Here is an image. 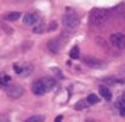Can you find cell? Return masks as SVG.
Returning a JSON list of instances; mask_svg holds the SVG:
<instances>
[{
	"label": "cell",
	"instance_id": "cell-1",
	"mask_svg": "<svg viewBox=\"0 0 125 122\" xmlns=\"http://www.w3.org/2000/svg\"><path fill=\"white\" fill-rule=\"evenodd\" d=\"M109 18V15L106 10L103 9H94L90 12V22L94 26H101L106 23Z\"/></svg>",
	"mask_w": 125,
	"mask_h": 122
},
{
	"label": "cell",
	"instance_id": "cell-2",
	"mask_svg": "<svg viewBox=\"0 0 125 122\" xmlns=\"http://www.w3.org/2000/svg\"><path fill=\"white\" fill-rule=\"evenodd\" d=\"M62 23H63V26H64L67 29L74 31V29L79 26L80 20H79V17H78L75 14H73V12H67V14H64L63 17H62Z\"/></svg>",
	"mask_w": 125,
	"mask_h": 122
},
{
	"label": "cell",
	"instance_id": "cell-3",
	"mask_svg": "<svg viewBox=\"0 0 125 122\" xmlns=\"http://www.w3.org/2000/svg\"><path fill=\"white\" fill-rule=\"evenodd\" d=\"M23 93H24V89H23L21 85H18V84L10 85V87L6 89V95H7L10 99H13V100L21 98V96L23 95Z\"/></svg>",
	"mask_w": 125,
	"mask_h": 122
},
{
	"label": "cell",
	"instance_id": "cell-4",
	"mask_svg": "<svg viewBox=\"0 0 125 122\" xmlns=\"http://www.w3.org/2000/svg\"><path fill=\"white\" fill-rule=\"evenodd\" d=\"M109 41L112 43L113 46H115L117 49H125V36L123 33H113L111 34Z\"/></svg>",
	"mask_w": 125,
	"mask_h": 122
},
{
	"label": "cell",
	"instance_id": "cell-5",
	"mask_svg": "<svg viewBox=\"0 0 125 122\" xmlns=\"http://www.w3.org/2000/svg\"><path fill=\"white\" fill-rule=\"evenodd\" d=\"M83 62L91 68H103L106 66L103 61H101L96 57H92V56H85L83 59Z\"/></svg>",
	"mask_w": 125,
	"mask_h": 122
},
{
	"label": "cell",
	"instance_id": "cell-6",
	"mask_svg": "<svg viewBox=\"0 0 125 122\" xmlns=\"http://www.w3.org/2000/svg\"><path fill=\"white\" fill-rule=\"evenodd\" d=\"M38 21H39V16H38L37 14H27V15L24 16V18H23V22H24L26 25H28V26H33V25H35Z\"/></svg>",
	"mask_w": 125,
	"mask_h": 122
},
{
	"label": "cell",
	"instance_id": "cell-7",
	"mask_svg": "<svg viewBox=\"0 0 125 122\" xmlns=\"http://www.w3.org/2000/svg\"><path fill=\"white\" fill-rule=\"evenodd\" d=\"M33 93L35 94V95H42V94H45L46 93V89H45V87H44V84H42V81H38L35 82L34 84H33Z\"/></svg>",
	"mask_w": 125,
	"mask_h": 122
},
{
	"label": "cell",
	"instance_id": "cell-8",
	"mask_svg": "<svg viewBox=\"0 0 125 122\" xmlns=\"http://www.w3.org/2000/svg\"><path fill=\"white\" fill-rule=\"evenodd\" d=\"M40 81L42 82V84H44V87H45V89H46V92H49V90H51L53 87H55V84H56V82L55 80L52 78V77H42Z\"/></svg>",
	"mask_w": 125,
	"mask_h": 122
},
{
	"label": "cell",
	"instance_id": "cell-9",
	"mask_svg": "<svg viewBox=\"0 0 125 122\" xmlns=\"http://www.w3.org/2000/svg\"><path fill=\"white\" fill-rule=\"evenodd\" d=\"M47 49L52 53V54H57L60 51V41L57 39H51L47 43Z\"/></svg>",
	"mask_w": 125,
	"mask_h": 122
},
{
	"label": "cell",
	"instance_id": "cell-10",
	"mask_svg": "<svg viewBox=\"0 0 125 122\" xmlns=\"http://www.w3.org/2000/svg\"><path fill=\"white\" fill-rule=\"evenodd\" d=\"M100 94L102 95L103 99L106 100H111L112 99V93L109 92V89L104 85H100Z\"/></svg>",
	"mask_w": 125,
	"mask_h": 122
},
{
	"label": "cell",
	"instance_id": "cell-11",
	"mask_svg": "<svg viewBox=\"0 0 125 122\" xmlns=\"http://www.w3.org/2000/svg\"><path fill=\"white\" fill-rule=\"evenodd\" d=\"M20 17H21V14L13 11V12H9V14H6V15L4 16V20H6V21H17Z\"/></svg>",
	"mask_w": 125,
	"mask_h": 122
},
{
	"label": "cell",
	"instance_id": "cell-12",
	"mask_svg": "<svg viewBox=\"0 0 125 122\" xmlns=\"http://www.w3.org/2000/svg\"><path fill=\"white\" fill-rule=\"evenodd\" d=\"M118 108H119L120 115L125 116V98H122V99L118 100Z\"/></svg>",
	"mask_w": 125,
	"mask_h": 122
},
{
	"label": "cell",
	"instance_id": "cell-13",
	"mask_svg": "<svg viewBox=\"0 0 125 122\" xmlns=\"http://www.w3.org/2000/svg\"><path fill=\"white\" fill-rule=\"evenodd\" d=\"M69 56L71 59H78L79 57V48L78 46H73L69 51Z\"/></svg>",
	"mask_w": 125,
	"mask_h": 122
},
{
	"label": "cell",
	"instance_id": "cell-14",
	"mask_svg": "<svg viewBox=\"0 0 125 122\" xmlns=\"http://www.w3.org/2000/svg\"><path fill=\"white\" fill-rule=\"evenodd\" d=\"M44 121V116L42 115H34L32 117H29L26 122H42Z\"/></svg>",
	"mask_w": 125,
	"mask_h": 122
},
{
	"label": "cell",
	"instance_id": "cell-15",
	"mask_svg": "<svg viewBox=\"0 0 125 122\" xmlns=\"http://www.w3.org/2000/svg\"><path fill=\"white\" fill-rule=\"evenodd\" d=\"M100 100H98V98L96 96V94H90L89 96H87V103L90 104V105H94V104H97Z\"/></svg>",
	"mask_w": 125,
	"mask_h": 122
},
{
	"label": "cell",
	"instance_id": "cell-16",
	"mask_svg": "<svg viewBox=\"0 0 125 122\" xmlns=\"http://www.w3.org/2000/svg\"><path fill=\"white\" fill-rule=\"evenodd\" d=\"M75 110H83L86 108V101L85 100H80V101H78L77 104H75Z\"/></svg>",
	"mask_w": 125,
	"mask_h": 122
},
{
	"label": "cell",
	"instance_id": "cell-17",
	"mask_svg": "<svg viewBox=\"0 0 125 122\" xmlns=\"http://www.w3.org/2000/svg\"><path fill=\"white\" fill-rule=\"evenodd\" d=\"M32 71H33V67H32V66H31L29 68H28V66H26V67L23 68V71H22L21 76H23V77H26V76H29V75L32 73Z\"/></svg>",
	"mask_w": 125,
	"mask_h": 122
},
{
	"label": "cell",
	"instance_id": "cell-18",
	"mask_svg": "<svg viewBox=\"0 0 125 122\" xmlns=\"http://www.w3.org/2000/svg\"><path fill=\"white\" fill-rule=\"evenodd\" d=\"M10 81H11V78H10L9 76H2V77H1V83H2V85H7Z\"/></svg>",
	"mask_w": 125,
	"mask_h": 122
},
{
	"label": "cell",
	"instance_id": "cell-19",
	"mask_svg": "<svg viewBox=\"0 0 125 122\" xmlns=\"http://www.w3.org/2000/svg\"><path fill=\"white\" fill-rule=\"evenodd\" d=\"M13 70L16 71V73H17V75H21V73H22V71H23V68H22V67H20V66H17L16 64L13 65Z\"/></svg>",
	"mask_w": 125,
	"mask_h": 122
},
{
	"label": "cell",
	"instance_id": "cell-20",
	"mask_svg": "<svg viewBox=\"0 0 125 122\" xmlns=\"http://www.w3.org/2000/svg\"><path fill=\"white\" fill-rule=\"evenodd\" d=\"M56 28V22H51V26L47 28V31H53Z\"/></svg>",
	"mask_w": 125,
	"mask_h": 122
},
{
	"label": "cell",
	"instance_id": "cell-21",
	"mask_svg": "<svg viewBox=\"0 0 125 122\" xmlns=\"http://www.w3.org/2000/svg\"><path fill=\"white\" fill-rule=\"evenodd\" d=\"M62 121V116H58V117H56V120H55V122H61Z\"/></svg>",
	"mask_w": 125,
	"mask_h": 122
},
{
	"label": "cell",
	"instance_id": "cell-22",
	"mask_svg": "<svg viewBox=\"0 0 125 122\" xmlns=\"http://www.w3.org/2000/svg\"><path fill=\"white\" fill-rule=\"evenodd\" d=\"M85 122H95V121H92V120H87V121H85Z\"/></svg>",
	"mask_w": 125,
	"mask_h": 122
}]
</instances>
